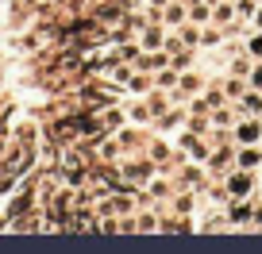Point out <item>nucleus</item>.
Wrapping results in <instances>:
<instances>
[{
    "instance_id": "1",
    "label": "nucleus",
    "mask_w": 262,
    "mask_h": 254,
    "mask_svg": "<svg viewBox=\"0 0 262 254\" xmlns=\"http://www.w3.org/2000/svg\"><path fill=\"white\" fill-rule=\"evenodd\" d=\"M243 108H247V112H258L262 100H258V97H247V100H243Z\"/></svg>"
},
{
    "instance_id": "2",
    "label": "nucleus",
    "mask_w": 262,
    "mask_h": 254,
    "mask_svg": "<svg viewBox=\"0 0 262 254\" xmlns=\"http://www.w3.org/2000/svg\"><path fill=\"white\" fill-rule=\"evenodd\" d=\"M231 189H235V193H247L251 185H247V177H231Z\"/></svg>"
},
{
    "instance_id": "3",
    "label": "nucleus",
    "mask_w": 262,
    "mask_h": 254,
    "mask_svg": "<svg viewBox=\"0 0 262 254\" xmlns=\"http://www.w3.org/2000/svg\"><path fill=\"white\" fill-rule=\"evenodd\" d=\"M239 139H243V143H254L258 135H254V127H243V131H239Z\"/></svg>"
},
{
    "instance_id": "4",
    "label": "nucleus",
    "mask_w": 262,
    "mask_h": 254,
    "mask_svg": "<svg viewBox=\"0 0 262 254\" xmlns=\"http://www.w3.org/2000/svg\"><path fill=\"white\" fill-rule=\"evenodd\" d=\"M251 50H254V54H262V35H258V39L251 42Z\"/></svg>"
},
{
    "instance_id": "5",
    "label": "nucleus",
    "mask_w": 262,
    "mask_h": 254,
    "mask_svg": "<svg viewBox=\"0 0 262 254\" xmlns=\"http://www.w3.org/2000/svg\"><path fill=\"white\" fill-rule=\"evenodd\" d=\"M254 85H262V66H258V70H254Z\"/></svg>"
},
{
    "instance_id": "6",
    "label": "nucleus",
    "mask_w": 262,
    "mask_h": 254,
    "mask_svg": "<svg viewBox=\"0 0 262 254\" xmlns=\"http://www.w3.org/2000/svg\"><path fill=\"white\" fill-rule=\"evenodd\" d=\"M258 19H262V16H258Z\"/></svg>"
}]
</instances>
